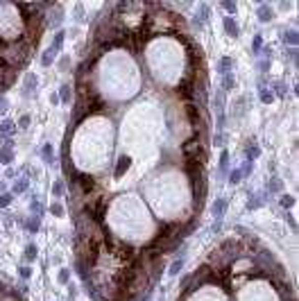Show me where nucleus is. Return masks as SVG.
<instances>
[{"label":"nucleus","mask_w":299,"mask_h":301,"mask_svg":"<svg viewBox=\"0 0 299 301\" xmlns=\"http://www.w3.org/2000/svg\"><path fill=\"white\" fill-rule=\"evenodd\" d=\"M227 161H229V152H222V156H220V170H227Z\"/></svg>","instance_id":"nucleus-25"},{"label":"nucleus","mask_w":299,"mask_h":301,"mask_svg":"<svg viewBox=\"0 0 299 301\" xmlns=\"http://www.w3.org/2000/svg\"><path fill=\"white\" fill-rule=\"evenodd\" d=\"M225 30H227V34H229V36H233V39H236L238 34H240V30H238L236 21H233L232 16H227V18H225Z\"/></svg>","instance_id":"nucleus-4"},{"label":"nucleus","mask_w":299,"mask_h":301,"mask_svg":"<svg viewBox=\"0 0 299 301\" xmlns=\"http://www.w3.org/2000/svg\"><path fill=\"white\" fill-rule=\"evenodd\" d=\"M28 229L32 231V234H36V231H39V218H36V215H34V220H30Z\"/></svg>","instance_id":"nucleus-23"},{"label":"nucleus","mask_w":299,"mask_h":301,"mask_svg":"<svg viewBox=\"0 0 299 301\" xmlns=\"http://www.w3.org/2000/svg\"><path fill=\"white\" fill-rule=\"evenodd\" d=\"M259 48H261V36H256L254 39V50H259Z\"/></svg>","instance_id":"nucleus-33"},{"label":"nucleus","mask_w":299,"mask_h":301,"mask_svg":"<svg viewBox=\"0 0 299 301\" xmlns=\"http://www.w3.org/2000/svg\"><path fill=\"white\" fill-rule=\"evenodd\" d=\"M249 200H252V201H247V208H249V211H254V208H256V206H261V201H259V197H249Z\"/></svg>","instance_id":"nucleus-27"},{"label":"nucleus","mask_w":299,"mask_h":301,"mask_svg":"<svg viewBox=\"0 0 299 301\" xmlns=\"http://www.w3.org/2000/svg\"><path fill=\"white\" fill-rule=\"evenodd\" d=\"M11 200H14L11 193H2V195H0V208H7L11 204Z\"/></svg>","instance_id":"nucleus-16"},{"label":"nucleus","mask_w":299,"mask_h":301,"mask_svg":"<svg viewBox=\"0 0 299 301\" xmlns=\"http://www.w3.org/2000/svg\"><path fill=\"white\" fill-rule=\"evenodd\" d=\"M279 188H281V181H279V179H272V184H270V190H272V193H277Z\"/></svg>","instance_id":"nucleus-31"},{"label":"nucleus","mask_w":299,"mask_h":301,"mask_svg":"<svg viewBox=\"0 0 299 301\" xmlns=\"http://www.w3.org/2000/svg\"><path fill=\"white\" fill-rule=\"evenodd\" d=\"M11 159H14V150H11V145L2 147V152H0V163H7V166H9Z\"/></svg>","instance_id":"nucleus-6"},{"label":"nucleus","mask_w":299,"mask_h":301,"mask_svg":"<svg viewBox=\"0 0 299 301\" xmlns=\"http://www.w3.org/2000/svg\"><path fill=\"white\" fill-rule=\"evenodd\" d=\"M36 254H39L36 245H28V247H25V261H28V263L36 261Z\"/></svg>","instance_id":"nucleus-11"},{"label":"nucleus","mask_w":299,"mask_h":301,"mask_svg":"<svg viewBox=\"0 0 299 301\" xmlns=\"http://www.w3.org/2000/svg\"><path fill=\"white\" fill-rule=\"evenodd\" d=\"M64 36H66V32H57V36H55V41H52V45H50V48H48V50H45V55L41 57V64H43V66H50V64L55 62L57 52L62 50Z\"/></svg>","instance_id":"nucleus-1"},{"label":"nucleus","mask_w":299,"mask_h":301,"mask_svg":"<svg viewBox=\"0 0 299 301\" xmlns=\"http://www.w3.org/2000/svg\"><path fill=\"white\" fill-rule=\"evenodd\" d=\"M222 7H225L229 14H233V11H236V2H229V0H227V2H222Z\"/></svg>","instance_id":"nucleus-30"},{"label":"nucleus","mask_w":299,"mask_h":301,"mask_svg":"<svg viewBox=\"0 0 299 301\" xmlns=\"http://www.w3.org/2000/svg\"><path fill=\"white\" fill-rule=\"evenodd\" d=\"M259 154H261V150H259V147H256V145L247 147V156H249V159H256V156H259Z\"/></svg>","instance_id":"nucleus-24"},{"label":"nucleus","mask_w":299,"mask_h":301,"mask_svg":"<svg viewBox=\"0 0 299 301\" xmlns=\"http://www.w3.org/2000/svg\"><path fill=\"white\" fill-rule=\"evenodd\" d=\"M62 190H64V184L62 181H57V184L52 186V195H62Z\"/></svg>","instance_id":"nucleus-29"},{"label":"nucleus","mask_w":299,"mask_h":301,"mask_svg":"<svg viewBox=\"0 0 299 301\" xmlns=\"http://www.w3.org/2000/svg\"><path fill=\"white\" fill-rule=\"evenodd\" d=\"M232 68H233V62L229 59V57H225V59L220 62V73H222V75H227L229 70H232Z\"/></svg>","instance_id":"nucleus-13"},{"label":"nucleus","mask_w":299,"mask_h":301,"mask_svg":"<svg viewBox=\"0 0 299 301\" xmlns=\"http://www.w3.org/2000/svg\"><path fill=\"white\" fill-rule=\"evenodd\" d=\"M227 208V200H215L213 201V215L215 218H222V211Z\"/></svg>","instance_id":"nucleus-8"},{"label":"nucleus","mask_w":299,"mask_h":301,"mask_svg":"<svg viewBox=\"0 0 299 301\" xmlns=\"http://www.w3.org/2000/svg\"><path fill=\"white\" fill-rule=\"evenodd\" d=\"M41 156H43L45 163H55V154H52V145L48 143V145H43V150H41Z\"/></svg>","instance_id":"nucleus-9"},{"label":"nucleus","mask_w":299,"mask_h":301,"mask_svg":"<svg viewBox=\"0 0 299 301\" xmlns=\"http://www.w3.org/2000/svg\"><path fill=\"white\" fill-rule=\"evenodd\" d=\"M57 281H59L62 285H66L68 281H70V272H68V269H59V276H57Z\"/></svg>","instance_id":"nucleus-18"},{"label":"nucleus","mask_w":299,"mask_h":301,"mask_svg":"<svg viewBox=\"0 0 299 301\" xmlns=\"http://www.w3.org/2000/svg\"><path fill=\"white\" fill-rule=\"evenodd\" d=\"M34 86H36V77H34V75H28V79H25V91H23V95H25V98H30V93L34 91Z\"/></svg>","instance_id":"nucleus-7"},{"label":"nucleus","mask_w":299,"mask_h":301,"mask_svg":"<svg viewBox=\"0 0 299 301\" xmlns=\"http://www.w3.org/2000/svg\"><path fill=\"white\" fill-rule=\"evenodd\" d=\"M28 186H30L28 179H21V181L14 186V195H18V193H25V190H28Z\"/></svg>","instance_id":"nucleus-15"},{"label":"nucleus","mask_w":299,"mask_h":301,"mask_svg":"<svg viewBox=\"0 0 299 301\" xmlns=\"http://www.w3.org/2000/svg\"><path fill=\"white\" fill-rule=\"evenodd\" d=\"M50 213H52V215H64L62 204H52V206H50Z\"/></svg>","instance_id":"nucleus-26"},{"label":"nucleus","mask_w":299,"mask_h":301,"mask_svg":"<svg viewBox=\"0 0 299 301\" xmlns=\"http://www.w3.org/2000/svg\"><path fill=\"white\" fill-rule=\"evenodd\" d=\"M18 272H21L23 279H30V276H32V268H25V265H23V268L18 269Z\"/></svg>","instance_id":"nucleus-28"},{"label":"nucleus","mask_w":299,"mask_h":301,"mask_svg":"<svg viewBox=\"0 0 299 301\" xmlns=\"http://www.w3.org/2000/svg\"><path fill=\"white\" fill-rule=\"evenodd\" d=\"M283 43L297 45V32H286V34H283Z\"/></svg>","instance_id":"nucleus-17"},{"label":"nucleus","mask_w":299,"mask_h":301,"mask_svg":"<svg viewBox=\"0 0 299 301\" xmlns=\"http://www.w3.org/2000/svg\"><path fill=\"white\" fill-rule=\"evenodd\" d=\"M272 100H274V95L270 93V89H261V102L267 104V102H272Z\"/></svg>","instance_id":"nucleus-20"},{"label":"nucleus","mask_w":299,"mask_h":301,"mask_svg":"<svg viewBox=\"0 0 299 301\" xmlns=\"http://www.w3.org/2000/svg\"><path fill=\"white\" fill-rule=\"evenodd\" d=\"M18 125H21V127H28V125H30V116H23V118H21V123H18Z\"/></svg>","instance_id":"nucleus-32"},{"label":"nucleus","mask_w":299,"mask_h":301,"mask_svg":"<svg viewBox=\"0 0 299 301\" xmlns=\"http://www.w3.org/2000/svg\"><path fill=\"white\" fill-rule=\"evenodd\" d=\"M259 16H261V21H263V23H267V21H272V16H274V14H272L270 7L261 5V7H259Z\"/></svg>","instance_id":"nucleus-10"},{"label":"nucleus","mask_w":299,"mask_h":301,"mask_svg":"<svg viewBox=\"0 0 299 301\" xmlns=\"http://www.w3.org/2000/svg\"><path fill=\"white\" fill-rule=\"evenodd\" d=\"M181 268H184V256H179L175 263H172V265H170V274H172V276H177V274L181 272Z\"/></svg>","instance_id":"nucleus-12"},{"label":"nucleus","mask_w":299,"mask_h":301,"mask_svg":"<svg viewBox=\"0 0 299 301\" xmlns=\"http://www.w3.org/2000/svg\"><path fill=\"white\" fill-rule=\"evenodd\" d=\"M222 86H225V91H229V89H233V77L229 73L225 75V79H222Z\"/></svg>","instance_id":"nucleus-21"},{"label":"nucleus","mask_w":299,"mask_h":301,"mask_svg":"<svg viewBox=\"0 0 299 301\" xmlns=\"http://www.w3.org/2000/svg\"><path fill=\"white\" fill-rule=\"evenodd\" d=\"M59 100H62V102L70 100V86H68V84H64L62 89H59Z\"/></svg>","instance_id":"nucleus-14"},{"label":"nucleus","mask_w":299,"mask_h":301,"mask_svg":"<svg viewBox=\"0 0 299 301\" xmlns=\"http://www.w3.org/2000/svg\"><path fill=\"white\" fill-rule=\"evenodd\" d=\"M75 184H79V186H82V190H86V193H89V190L93 188V179H91L89 174H84V172H77V174H75Z\"/></svg>","instance_id":"nucleus-3"},{"label":"nucleus","mask_w":299,"mask_h":301,"mask_svg":"<svg viewBox=\"0 0 299 301\" xmlns=\"http://www.w3.org/2000/svg\"><path fill=\"white\" fill-rule=\"evenodd\" d=\"M14 129H16V125H14V120H5V123L0 125V136L5 138V136L14 134Z\"/></svg>","instance_id":"nucleus-5"},{"label":"nucleus","mask_w":299,"mask_h":301,"mask_svg":"<svg viewBox=\"0 0 299 301\" xmlns=\"http://www.w3.org/2000/svg\"><path fill=\"white\" fill-rule=\"evenodd\" d=\"M240 179H243V170H232V172H229V181H232V184H238Z\"/></svg>","instance_id":"nucleus-19"},{"label":"nucleus","mask_w":299,"mask_h":301,"mask_svg":"<svg viewBox=\"0 0 299 301\" xmlns=\"http://www.w3.org/2000/svg\"><path fill=\"white\" fill-rule=\"evenodd\" d=\"M130 163H132V159H130L127 154L120 156V159H118V166H116V170H113V177H116V179L123 177V174L127 172V170H130Z\"/></svg>","instance_id":"nucleus-2"},{"label":"nucleus","mask_w":299,"mask_h":301,"mask_svg":"<svg viewBox=\"0 0 299 301\" xmlns=\"http://www.w3.org/2000/svg\"><path fill=\"white\" fill-rule=\"evenodd\" d=\"M293 204H295V200H293L290 195H283V197H281V206H283V208H290Z\"/></svg>","instance_id":"nucleus-22"}]
</instances>
